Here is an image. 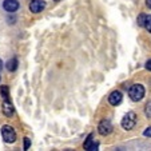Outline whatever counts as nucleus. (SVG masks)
Here are the masks:
<instances>
[{
  "label": "nucleus",
  "instance_id": "obj_1",
  "mask_svg": "<svg viewBox=\"0 0 151 151\" xmlns=\"http://www.w3.org/2000/svg\"><path fill=\"white\" fill-rule=\"evenodd\" d=\"M128 95L134 102H139L145 96V87L142 84H134L128 90Z\"/></svg>",
  "mask_w": 151,
  "mask_h": 151
},
{
  "label": "nucleus",
  "instance_id": "obj_2",
  "mask_svg": "<svg viewBox=\"0 0 151 151\" xmlns=\"http://www.w3.org/2000/svg\"><path fill=\"white\" fill-rule=\"evenodd\" d=\"M1 135H3V139L6 140L7 143H14L16 140V132L15 130L8 124H4L1 127Z\"/></svg>",
  "mask_w": 151,
  "mask_h": 151
},
{
  "label": "nucleus",
  "instance_id": "obj_3",
  "mask_svg": "<svg viewBox=\"0 0 151 151\" xmlns=\"http://www.w3.org/2000/svg\"><path fill=\"white\" fill-rule=\"evenodd\" d=\"M135 123H137V115L134 112H128L122 119V127L124 130H131V128H134Z\"/></svg>",
  "mask_w": 151,
  "mask_h": 151
},
{
  "label": "nucleus",
  "instance_id": "obj_4",
  "mask_svg": "<svg viewBox=\"0 0 151 151\" xmlns=\"http://www.w3.org/2000/svg\"><path fill=\"white\" fill-rule=\"evenodd\" d=\"M44 8H46V1H43V0H32L29 4V11L34 14L42 12Z\"/></svg>",
  "mask_w": 151,
  "mask_h": 151
},
{
  "label": "nucleus",
  "instance_id": "obj_5",
  "mask_svg": "<svg viewBox=\"0 0 151 151\" xmlns=\"http://www.w3.org/2000/svg\"><path fill=\"white\" fill-rule=\"evenodd\" d=\"M98 131H99L100 135H109L110 132L112 131L111 123H110L109 120H102L100 124H99V127H98Z\"/></svg>",
  "mask_w": 151,
  "mask_h": 151
},
{
  "label": "nucleus",
  "instance_id": "obj_6",
  "mask_svg": "<svg viewBox=\"0 0 151 151\" xmlns=\"http://www.w3.org/2000/svg\"><path fill=\"white\" fill-rule=\"evenodd\" d=\"M3 8L8 12H15L19 8V1H17V0H4Z\"/></svg>",
  "mask_w": 151,
  "mask_h": 151
},
{
  "label": "nucleus",
  "instance_id": "obj_7",
  "mask_svg": "<svg viewBox=\"0 0 151 151\" xmlns=\"http://www.w3.org/2000/svg\"><path fill=\"white\" fill-rule=\"evenodd\" d=\"M122 99H123V96H122V92L120 91H112L111 94H110V96H109V102L111 103L112 106L120 104Z\"/></svg>",
  "mask_w": 151,
  "mask_h": 151
},
{
  "label": "nucleus",
  "instance_id": "obj_8",
  "mask_svg": "<svg viewBox=\"0 0 151 151\" xmlns=\"http://www.w3.org/2000/svg\"><path fill=\"white\" fill-rule=\"evenodd\" d=\"M3 114L6 115V116H12V115H14V106H12L8 100H6V102L3 103Z\"/></svg>",
  "mask_w": 151,
  "mask_h": 151
},
{
  "label": "nucleus",
  "instance_id": "obj_9",
  "mask_svg": "<svg viewBox=\"0 0 151 151\" xmlns=\"http://www.w3.org/2000/svg\"><path fill=\"white\" fill-rule=\"evenodd\" d=\"M84 148L86 150H96L98 148V145L94 143V140H92V135H88L87 140L84 142Z\"/></svg>",
  "mask_w": 151,
  "mask_h": 151
},
{
  "label": "nucleus",
  "instance_id": "obj_10",
  "mask_svg": "<svg viewBox=\"0 0 151 151\" xmlns=\"http://www.w3.org/2000/svg\"><path fill=\"white\" fill-rule=\"evenodd\" d=\"M17 68V60L16 59H11V60H8L7 62V70L8 71H15V70Z\"/></svg>",
  "mask_w": 151,
  "mask_h": 151
},
{
  "label": "nucleus",
  "instance_id": "obj_11",
  "mask_svg": "<svg viewBox=\"0 0 151 151\" xmlns=\"http://www.w3.org/2000/svg\"><path fill=\"white\" fill-rule=\"evenodd\" d=\"M143 27H145L148 32H151V15H148V16L146 15V19H145V24H143Z\"/></svg>",
  "mask_w": 151,
  "mask_h": 151
},
{
  "label": "nucleus",
  "instance_id": "obj_12",
  "mask_svg": "<svg viewBox=\"0 0 151 151\" xmlns=\"http://www.w3.org/2000/svg\"><path fill=\"white\" fill-rule=\"evenodd\" d=\"M0 92H1V96L3 98H8L9 96V91H8V86H1L0 87Z\"/></svg>",
  "mask_w": 151,
  "mask_h": 151
},
{
  "label": "nucleus",
  "instance_id": "obj_13",
  "mask_svg": "<svg viewBox=\"0 0 151 151\" xmlns=\"http://www.w3.org/2000/svg\"><path fill=\"white\" fill-rule=\"evenodd\" d=\"M145 19H146V15H139V17H138V26L143 27V24H145Z\"/></svg>",
  "mask_w": 151,
  "mask_h": 151
},
{
  "label": "nucleus",
  "instance_id": "obj_14",
  "mask_svg": "<svg viewBox=\"0 0 151 151\" xmlns=\"http://www.w3.org/2000/svg\"><path fill=\"white\" fill-rule=\"evenodd\" d=\"M146 115H147L148 118H151V102H148L147 104H146V110H145Z\"/></svg>",
  "mask_w": 151,
  "mask_h": 151
},
{
  "label": "nucleus",
  "instance_id": "obj_15",
  "mask_svg": "<svg viewBox=\"0 0 151 151\" xmlns=\"http://www.w3.org/2000/svg\"><path fill=\"white\" fill-rule=\"evenodd\" d=\"M28 147H29V139L24 138V150H28Z\"/></svg>",
  "mask_w": 151,
  "mask_h": 151
},
{
  "label": "nucleus",
  "instance_id": "obj_16",
  "mask_svg": "<svg viewBox=\"0 0 151 151\" xmlns=\"http://www.w3.org/2000/svg\"><path fill=\"white\" fill-rule=\"evenodd\" d=\"M143 134H145V137H148V138H151V127H148L147 130H146V131L143 132Z\"/></svg>",
  "mask_w": 151,
  "mask_h": 151
},
{
  "label": "nucleus",
  "instance_id": "obj_17",
  "mask_svg": "<svg viewBox=\"0 0 151 151\" xmlns=\"http://www.w3.org/2000/svg\"><path fill=\"white\" fill-rule=\"evenodd\" d=\"M146 68H147V70H148V71H151V59H150V60H148V62H147V63H146Z\"/></svg>",
  "mask_w": 151,
  "mask_h": 151
},
{
  "label": "nucleus",
  "instance_id": "obj_18",
  "mask_svg": "<svg viewBox=\"0 0 151 151\" xmlns=\"http://www.w3.org/2000/svg\"><path fill=\"white\" fill-rule=\"evenodd\" d=\"M146 6H147L148 8H151V0H146Z\"/></svg>",
  "mask_w": 151,
  "mask_h": 151
},
{
  "label": "nucleus",
  "instance_id": "obj_19",
  "mask_svg": "<svg viewBox=\"0 0 151 151\" xmlns=\"http://www.w3.org/2000/svg\"><path fill=\"white\" fill-rule=\"evenodd\" d=\"M3 68V62H1V59H0V70Z\"/></svg>",
  "mask_w": 151,
  "mask_h": 151
},
{
  "label": "nucleus",
  "instance_id": "obj_20",
  "mask_svg": "<svg viewBox=\"0 0 151 151\" xmlns=\"http://www.w3.org/2000/svg\"><path fill=\"white\" fill-rule=\"evenodd\" d=\"M58 1H59V0H58Z\"/></svg>",
  "mask_w": 151,
  "mask_h": 151
},
{
  "label": "nucleus",
  "instance_id": "obj_21",
  "mask_svg": "<svg viewBox=\"0 0 151 151\" xmlns=\"http://www.w3.org/2000/svg\"><path fill=\"white\" fill-rule=\"evenodd\" d=\"M0 79H1V78H0Z\"/></svg>",
  "mask_w": 151,
  "mask_h": 151
}]
</instances>
